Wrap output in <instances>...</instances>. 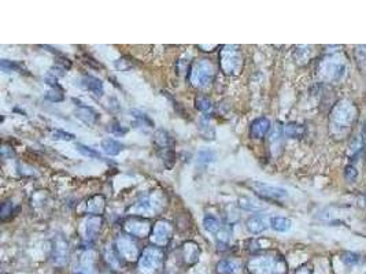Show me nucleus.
<instances>
[{
  "instance_id": "obj_1",
  "label": "nucleus",
  "mask_w": 366,
  "mask_h": 274,
  "mask_svg": "<svg viewBox=\"0 0 366 274\" xmlns=\"http://www.w3.org/2000/svg\"><path fill=\"white\" fill-rule=\"evenodd\" d=\"M250 274H287V262L280 253L265 252L251 256L247 262Z\"/></svg>"
},
{
  "instance_id": "obj_2",
  "label": "nucleus",
  "mask_w": 366,
  "mask_h": 274,
  "mask_svg": "<svg viewBox=\"0 0 366 274\" xmlns=\"http://www.w3.org/2000/svg\"><path fill=\"white\" fill-rule=\"evenodd\" d=\"M357 119V109L348 102H340L331 113V132L335 136H345Z\"/></svg>"
},
{
  "instance_id": "obj_3",
  "label": "nucleus",
  "mask_w": 366,
  "mask_h": 274,
  "mask_svg": "<svg viewBox=\"0 0 366 274\" xmlns=\"http://www.w3.org/2000/svg\"><path fill=\"white\" fill-rule=\"evenodd\" d=\"M166 253L163 248L157 246L145 247L137 260L140 274H160L165 267Z\"/></svg>"
},
{
  "instance_id": "obj_4",
  "label": "nucleus",
  "mask_w": 366,
  "mask_h": 274,
  "mask_svg": "<svg viewBox=\"0 0 366 274\" xmlns=\"http://www.w3.org/2000/svg\"><path fill=\"white\" fill-rule=\"evenodd\" d=\"M220 68L222 73L229 77L240 74L243 68L242 49L233 44L224 46L220 51Z\"/></svg>"
},
{
  "instance_id": "obj_5",
  "label": "nucleus",
  "mask_w": 366,
  "mask_h": 274,
  "mask_svg": "<svg viewBox=\"0 0 366 274\" xmlns=\"http://www.w3.org/2000/svg\"><path fill=\"white\" fill-rule=\"evenodd\" d=\"M214 66L207 59L195 62L189 70V82L195 88H207L214 80Z\"/></svg>"
},
{
  "instance_id": "obj_6",
  "label": "nucleus",
  "mask_w": 366,
  "mask_h": 274,
  "mask_svg": "<svg viewBox=\"0 0 366 274\" xmlns=\"http://www.w3.org/2000/svg\"><path fill=\"white\" fill-rule=\"evenodd\" d=\"M115 250L122 262H137L140 258V248L133 236L129 234H119L115 240Z\"/></svg>"
},
{
  "instance_id": "obj_7",
  "label": "nucleus",
  "mask_w": 366,
  "mask_h": 274,
  "mask_svg": "<svg viewBox=\"0 0 366 274\" xmlns=\"http://www.w3.org/2000/svg\"><path fill=\"white\" fill-rule=\"evenodd\" d=\"M152 228L154 225L151 224L150 219L144 218V217H135L132 215L124 222V230L126 234L137 237V239H144L151 236Z\"/></svg>"
},
{
  "instance_id": "obj_8",
  "label": "nucleus",
  "mask_w": 366,
  "mask_h": 274,
  "mask_svg": "<svg viewBox=\"0 0 366 274\" xmlns=\"http://www.w3.org/2000/svg\"><path fill=\"white\" fill-rule=\"evenodd\" d=\"M249 188L252 189L256 196H259L263 200H281L288 196V192L284 188L274 186V185L263 184V183H249Z\"/></svg>"
},
{
  "instance_id": "obj_9",
  "label": "nucleus",
  "mask_w": 366,
  "mask_h": 274,
  "mask_svg": "<svg viewBox=\"0 0 366 274\" xmlns=\"http://www.w3.org/2000/svg\"><path fill=\"white\" fill-rule=\"evenodd\" d=\"M172 224H170L169 221H166V219H160V221H158V222L154 225V228H152L151 236H150L152 246L163 248V247H166L169 244V241L172 239Z\"/></svg>"
},
{
  "instance_id": "obj_10",
  "label": "nucleus",
  "mask_w": 366,
  "mask_h": 274,
  "mask_svg": "<svg viewBox=\"0 0 366 274\" xmlns=\"http://www.w3.org/2000/svg\"><path fill=\"white\" fill-rule=\"evenodd\" d=\"M51 260L56 267L66 266V263L69 260V243L62 234H58V236H55V239L52 240Z\"/></svg>"
},
{
  "instance_id": "obj_11",
  "label": "nucleus",
  "mask_w": 366,
  "mask_h": 274,
  "mask_svg": "<svg viewBox=\"0 0 366 274\" xmlns=\"http://www.w3.org/2000/svg\"><path fill=\"white\" fill-rule=\"evenodd\" d=\"M103 221L100 217H93L91 215L90 218L85 219L84 222V232H83V243L85 248L91 247L95 241H96L97 236L100 233V228H102Z\"/></svg>"
},
{
  "instance_id": "obj_12",
  "label": "nucleus",
  "mask_w": 366,
  "mask_h": 274,
  "mask_svg": "<svg viewBox=\"0 0 366 274\" xmlns=\"http://www.w3.org/2000/svg\"><path fill=\"white\" fill-rule=\"evenodd\" d=\"M160 206H162V203H157V200L154 199V195H151V196H145L141 200H138L137 203H135L129 208V212H131V215H135V217H143V215H148L151 212H155Z\"/></svg>"
},
{
  "instance_id": "obj_13",
  "label": "nucleus",
  "mask_w": 366,
  "mask_h": 274,
  "mask_svg": "<svg viewBox=\"0 0 366 274\" xmlns=\"http://www.w3.org/2000/svg\"><path fill=\"white\" fill-rule=\"evenodd\" d=\"M321 71L326 80H338L344 74V63L339 59H328L324 62Z\"/></svg>"
},
{
  "instance_id": "obj_14",
  "label": "nucleus",
  "mask_w": 366,
  "mask_h": 274,
  "mask_svg": "<svg viewBox=\"0 0 366 274\" xmlns=\"http://www.w3.org/2000/svg\"><path fill=\"white\" fill-rule=\"evenodd\" d=\"M201 256V248L195 241H187L181 247V258L187 266L195 265Z\"/></svg>"
},
{
  "instance_id": "obj_15",
  "label": "nucleus",
  "mask_w": 366,
  "mask_h": 274,
  "mask_svg": "<svg viewBox=\"0 0 366 274\" xmlns=\"http://www.w3.org/2000/svg\"><path fill=\"white\" fill-rule=\"evenodd\" d=\"M270 126H272L270 121L266 116H259V118L254 119L250 125V136H251V138H255V140L263 138L268 135Z\"/></svg>"
},
{
  "instance_id": "obj_16",
  "label": "nucleus",
  "mask_w": 366,
  "mask_h": 274,
  "mask_svg": "<svg viewBox=\"0 0 366 274\" xmlns=\"http://www.w3.org/2000/svg\"><path fill=\"white\" fill-rule=\"evenodd\" d=\"M76 116L87 125H95L99 121V114L95 110L84 104H78L76 110Z\"/></svg>"
},
{
  "instance_id": "obj_17",
  "label": "nucleus",
  "mask_w": 366,
  "mask_h": 274,
  "mask_svg": "<svg viewBox=\"0 0 366 274\" xmlns=\"http://www.w3.org/2000/svg\"><path fill=\"white\" fill-rule=\"evenodd\" d=\"M268 219L263 215H254V217H250L246 222V228L250 233L252 234H259V233H263L266 229H268Z\"/></svg>"
},
{
  "instance_id": "obj_18",
  "label": "nucleus",
  "mask_w": 366,
  "mask_h": 274,
  "mask_svg": "<svg viewBox=\"0 0 366 274\" xmlns=\"http://www.w3.org/2000/svg\"><path fill=\"white\" fill-rule=\"evenodd\" d=\"M106 208V200L102 195H95L87 202V212L93 217H100Z\"/></svg>"
},
{
  "instance_id": "obj_19",
  "label": "nucleus",
  "mask_w": 366,
  "mask_h": 274,
  "mask_svg": "<svg viewBox=\"0 0 366 274\" xmlns=\"http://www.w3.org/2000/svg\"><path fill=\"white\" fill-rule=\"evenodd\" d=\"M83 87L85 89L91 91L92 93H95L96 96H103L104 93L103 82L100 81L99 78H96V77H93V75H84Z\"/></svg>"
},
{
  "instance_id": "obj_20",
  "label": "nucleus",
  "mask_w": 366,
  "mask_h": 274,
  "mask_svg": "<svg viewBox=\"0 0 366 274\" xmlns=\"http://www.w3.org/2000/svg\"><path fill=\"white\" fill-rule=\"evenodd\" d=\"M102 150H103L104 154L110 155V157H115L118 155L121 151L124 150V144H121L119 141H117L115 138H104L102 141Z\"/></svg>"
},
{
  "instance_id": "obj_21",
  "label": "nucleus",
  "mask_w": 366,
  "mask_h": 274,
  "mask_svg": "<svg viewBox=\"0 0 366 274\" xmlns=\"http://www.w3.org/2000/svg\"><path fill=\"white\" fill-rule=\"evenodd\" d=\"M199 130H201V135L203 136V138H206V140H214L215 138V129L214 126H213L211 119L208 118V115H206L205 118L201 119Z\"/></svg>"
},
{
  "instance_id": "obj_22",
  "label": "nucleus",
  "mask_w": 366,
  "mask_h": 274,
  "mask_svg": "<svg viewBox=\"0 0 366 274\" xmlns=\"http://www.w3.org/2000/svg\"><path fill=\"white\" fill-rule=\"evenodd\" d=\"M292 226V222H291L288 218H284V217H273L270 218V228L276 232H288Z\"/></svg>"
},
{
  "instance_id": "obj_23",
  "label": "nucleus",
  "mask_w": 366,
  "mask_h": 274,
  "mask_svg": "<svg viewBox=\"0 0 366 274\" xmlns=\"http://www.w3.org/2000/svg\"><path fill=\"white\" fill-rule=\"evenodd\" d=\"M284 133L288 137H291V138H300V137L304 136L306 129H304L303 125L291 122L287 123V125L284 126Z\"/></svg>"
},
{
  "instance_id": "obj_24",
  "label": "nucleus",
  "mask_w": 366,
  "mask_h": 274,
  "mask_svg": "<svg viewBox=\"0 0 366 274\" xmlns=\"http://www.w3.org/2000/svg\"><path fill=\"white\" fill-rule=\"evenodd\" d=\"M203 226H205V229L208 233H213V234H217L224 228L221 221L218 218H215L214 215H206L205 219H203Z\"/></svg>"
},
{
  "instance_id": "obj_25",
  "label": "nucleus",
  "mask_w": 366,
  "mask_h": 274,
  "mask_svg": "<svg viewBox=\"0 0 366 274\" xmlns=\"http://www.w3.org/2000/svg\"><path fill=\"white\" fill-rule=\"evenodd\" d=\"M237 269H239V266H237L235 260H221L217 265V274H235L237 272Z\"/></svg>"
},
{
  "instance_id": "obj_26",
  "label": "nucleus",
  "mask_w": 366,
  "mask_h": 274,
  "mask_svg": "<svg viewBox=\"0 0 366 274\" xmlns=\"http://www.w3.org/2000/svg\"><path fill=\"white\" fill-rule=\"evenodd\" d=\"M91 270H92V258H88V255H84L74 267L73 274H91Z\"/></svg>"
},
{
  "instance_id": "obj_27",
  "label": "nucleus",
  "mask_w": 366,
  "mask_h": 274,
  "mask_svg": "<svg viewBox=\"0 0 366 274\" xmlns=\"http://www.w3.org/2000/svg\"><path fill=\"white\" fill-rule=\"evenodd\" d=\"M239 205L247 211H261V210H263V206L261 203H258L256 200H252V199L247 198V196H243V198L239 199Z\"/></svg>"
},
{
  "instance_id": "obj_28",
  "label": "nucleus",
  "mask_w": 366,
  "mask_h": 274,
  "mask_svg": "<svg viewBox=\"0 0 366 274\" xmlns=\"http://www.w3.org/2000/svg\"><path fill=\"white\" fill-rule=\"evenodd\" d=\"M195 106H196V109L199 110V111L207 114L213 109V102H211V99H208L207 96H199L195 100Z\"/></svg>"
},
{
  "instance_id": "obj_29",
  "label": "nucleus",
  "mask_w": 366,
  "mask_h": 274,
  "mask_svg": "<svg viewBox=\"0 0 366 274\" xmlns=\"http://www.w3.org/2000/svg\"><path fill=\"white\" fill-rule=\"evenodd\" d=\"M76 148L81 155H84V157L92 158V159H100V154H99L95 148L87 147V145H84V144H76Z\"/></svg>"
},
{
  "instance_id": "obj_30",
  "label": "nucleus",
  "mask_w": 366,
  "mask_h": 274,
  "mask_svg": "<svg viewBox=\"0 0 366 274\" xmlns=\"http://www.w3.org/2000/svg\"><path fill=\"white\" fill-rule=\"evenodd\" d=\"M155 143L158 144L160 148H166L169 144L172 143V138L169 136V133L165 130H158L155 133Z\"/></svg>"
},
{
  "instance_id": "obj_31",
  "label": "nucleus",
  "mask_w": 366,
  "mask_h": 274,
  "mask_svg": "<svg viewBox=\"0 0 366 274\" xmlns=\"http://www.w3.org/2000/svg\"><path fill=\"white\" fill-rule=\"evenodd\" d=\"M47 99L52 100V102H61V100H63L62 88H61L59 85H56V87H52V89L49 91L48 95H47Z\"/></svg>"
},
{
  "instance_id": "obj_32",
  "label": "nucleus",
  "mask_w": 366,
  "mask_h": 274,
  "mask_svg": "<svg viewBox=\"0 0 366 274\" xmlns=\"http://www.w3.org/2000/svg\"><path fill=\"white\" fill-rule=\"evenodd\" d=\"M52 138L54 140H62V141H71V140H74V135L56 129L52 132Z\"/></svg>"
},
{
  "instance_id": "obj_33",
  "label": "nucleus",
  "mask_w": 366,
  "mask_h": 274,
  "mask_svg": "<svg viewBox=\"0 0 366 274\" xmlns=\"http://www.w3.org/2000/svg\"><path fill=\"white\" fill-rule=\"evenodd\" d=\"M343 262H344L345 265H348V266H354V265H357L359 260V256L357 253L354 252H345L343 253Z\"/></svg>"
},
{
  "instance_id": "obj_34",
  "label": "nucleus",
  "mask_w": 366,
  "mask_h": 274,
  "mask_svg": "<svg viewBox=\"0 0 366 274\" xmlns=\"http://www.w3.org/2000/svg\"><path fill=\"white\" fill-rule=\"evenodd\" d=\"M344 174H345V178L352 183V181H355V178H357V176H358V170H357L354 166H347V167H345Z\"/></svg>"
},
{
  "instance_id": "obj_35",
  "label": "nucleus",
  "mask_w": 366,
  "mask_h": 274,
  "mask_svg": "<svg viewBox=\"0 0 366 274\" xmlns=\"http://www.w3.org/2000/svg\"><path fill=\"white\" fill-rule=\"evenodd\" d=\"M13 212V203L10 202H6L1 206V219H7Z\"/></svg>"
},
{
  "instance_id": "obj_36",
  "label": "nucleus",
  "mask_w": 366,
  "mask_h": 274,
  "mask_svg": "<svg viewBox=\"0 0 366 274\" xmlns=\"http://www.w3.org/2000/svg\"><path fill=\"white\" fill-rule=\"evenodd\" d=\"M295 274H313V266L310 263H304L300 267H297Z\"/></svg>"
},
{
  "instance_id": "obj_37",
  "label": "nucleus",
  "mask_w": 366,
  "mask_h": 274,
  "mask_svg": "<svg viewBox=\"0 0 366 274\" xmlns=\"http://www.w3.org/2000/svg\"><path fill=\"white\" fill-rule=\"evenodd\" d=\"M100 274H114L113 272H103V273H100Z\"/></svg>"
}]
</instances>
